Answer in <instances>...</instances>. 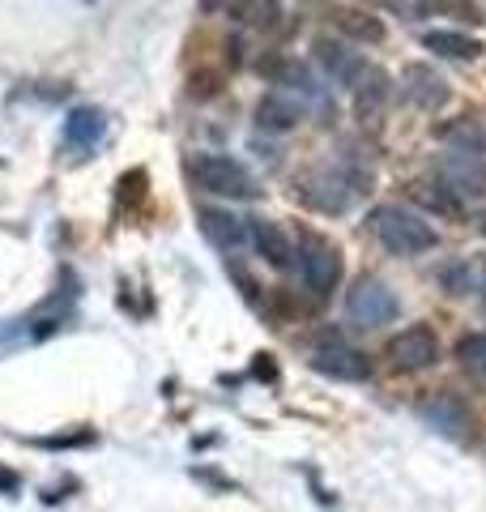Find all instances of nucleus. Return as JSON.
Returning <instances> with one entry per match:
<instances>
[{
	"label": "nucleus",
	"mask_w": 486,
	"mask_h": 512,
	"mask_svg": "<svg viewBox=\"0 0 486 512\" xmlns=\"http://www.w3.org/2000/svg\"><path fill=\"white\" fill-rule=\"evenodd\" d=\"M401 94L410 103H418L423 111H435V107L448 103V82L431 69V64H405L401 69Z\"/></svg>",
	"instance_id": "9b49d317"
},
{
	"label": "nucleus",
	"mask_w": 486,
	"mask_h": 512,
	"mask_svg": "<svg viewBox=\"0 0 486 512\" xmlns=\"http://www.w3.org/2000/svg\"><path fill=\"white\" fill-rule=\"evenodd\" d=\"M478 231H482V239H486V214H482V218H478Z\"/></svg>",
	"instance_id": "bb28decb"
},
{
	"label": "nucleus",
	"mask_w": 486,
	"mask_h": 512,
	"mask_svg": "<svg viewBox=\"0 0 486 512\" xmlns=\"http://www.w3.org/2000/svg\"><path fill=\"white\" fill-rule=\"evenodd\" d=\"M367 227L393 256H423L435 248V227L427 218L401 210V205H376L367 214Z\"/></svg>",
	"instance_id": "f257e3e1"
},
{
	"label": "nucleus",
	"mask_w": 486,
	"mask_h": 512,
	"mask_svg": "<svg viewBox=\"0 0 486 512\" xmlns=\"http://www.w3.org/2000/svg\"><path fill=\"white\" fill-rule=\"evenodd\" d=\"M103 133H107V116L99 107H73L69 120H64V137H69L73 146H81V150L99 146Z\"/></svg>",
	"instance_id": "f3484780"
},
{
	"label": "nucleus",
	"mask_w": 486,
	"mask_h": 512,
	"mask_svg": "<svg viewBox=\"0 0 486 512\" xmlns=\"http://www.w3.org/2000/svg\"><path fill=\"white\" fill-rule=\"evenodd\" d=\"M256 73L269 77L273 86H286V90L303 94V99H324V90H320V82H316V73L307 69L303 60H295V56H269V60L256 64Z\"/></svg>",
	"instance_id": "1a4fd4ad"
},
{
	"label": "nucleus",
	"mask_w": 486,
	"mask_h": 512,
	"mask_svg": "<svg viewBox=\"0 0 486 512\" xmlns=\"http://www.w3.org/2000/svg\"><path fill=\"white\" fill-rule=\"evenodd\" d=\"M295 265H299L303 286L312 291V299H329L337 291V282H342V252H337L329 239L316 235V231H303L299 235Z\"/></svg>",
	"instance_id": "7ed1b4c3"
},
{
	"label": "nucleus",
	"mask_w": 486,
	"mask_h": 512,
	"mask_svg": "<svg viewBox=\"0 0 486 512\" xmlns=\"http://www.w3.org/2000/svg\"><path fill=\"white\" fill-rule=\"evenodd\" d=\"M312 52H316L320 69L329 73L337 86H346V90L359 86V77L367 73V60H363L359 52H350V47H346L342 39H333V35H320V39L312 43Z\"/></svg>",
	"instance_id": "0eeeda50"
},
{
	"label": "nucleus",
	"mask_w": 486,
	"mask_h": 512,
	"mask_svg": "<svg viewBox=\"0 0 486 512\" xmlns=\"http://www.w3.org/2000/svg\"><path fill=\"white\" fill-rule=\"evenodd\" d=\"M384 359L393 363L397 372H423V367L440 359V338H435V329H427V325H410L388 342Z\"/></svg>",
	"instance_id": "39448f33"
},
{
	"label": "nucleus",
	"mask_w": 486,
	"mask_h": 512,
	"mask_svg": "<svg viewBox=\"0 0 486 512\" xmlns=\"http://www.w3.org/2000/svg\"><path fill=\"white\" fill-rule=\"evenodd\" d=\"M440 282H444V291L452 295V299H469V295H478L482 291V269L469 261H448L444 269H440Z\"/></svg>",
	"instance_id": "6ab92c4d"
},
{
	"label": "nucleus",
	"mask_w": 486,
	"mask_h": 512,
	"mask_svg": "<svg viewBox=\"0 0 486 512\" xmlns=\"http://www.w3.org/2000/svg\"><path fill=\"white\" fill-rule=\"evenodd\" d=\"M401 312V299L393 295V286L380 282V278H371L363 274L359 282L346 291V320L354 329H384V325H393Z\"/></svg>",
	"instance_id": "20e7f679"
},
{
	"label": "nucleus",
	"mask_w": 486,
	"mask_h": 512,
	"mask_svg": "<svg viewBox=\"0 0 486 512\" xmlns=\"http://www.w3.org/2000/svg\"><path fill=\"white\" fill-rule=\"evenodd\" d=\"M312 367L333 380H367L371 376V363L363 350L346 346L342 338H320L316 350H312Z\"/></svg>",
	"instance_id": "423d86ee"
},
{
	"label": "nucleus",
	"mask_w": 486,
	"mask_h": 512,
	"mask_svg": "<svg viewBox=\"0 0 486 512\" xmlns=\"http://www.w3.org/2000/svg\"><path fill=\"white\" fill-rule=\"evenodd\" d=\"M201 227L209 235V244H218L222 252H239L248 244V222H239L226 210H201Z\"/></svg>",
	"instance_id": "2eb2a0df"
},
{
	"label": "nucleus",
	"mask_w": 486,
	"mask_h": 512,
	"mask_svg": "<svg viewBox=\"0 0 486 512\" xmlns=\"http://www.w3.org/2000/svg\"><path fill=\"white\" fill-rule=\"evenodd\" d=\"M252 120H256V128H261V133L282 137V133H290V128L303 120V103H295L286 90H269V94H261V99H256Z\"/></svg>",
	"instance_id": "9d476101"
},
{
	"label": "nucleus",
	"mask_w": 486,
	"mask_h": 512,
	"mask_svg": "<svg viewBox=\"0 0 486 512\" xmlns=\"http://www.w3.org/2000/svg\"><path fill=\"white\" fill-rule=\"evenodd\" d=\"M427 13H444V18H457V22H482V9L474 0H423Z\"/></svg>",
	"instance_id": "b1692460"
},
{
	"label": "nucleus",
	"mask_w": 486,
	"mask_h": 512,
	"mask_svg": "<svg viewBox=\"0 0 486 512\" xmlns=\"http://www.w3.org/2000/svg\"><path fill=\"white\" fill-rule=\"evenodd\" d=\"M440 180L457 192V197H474V201H486V163L478 154H457L448 158Z\"/></svg>",
	"instance_id": "ddd939ff"
},
{
	"label": "nucleus",
	"mask_w": 486,
	"mask_h": 512,
	"mask_svg": "<svg viewBox=\"0 0 486 512\" xmlns=\"http://www.w3.org/2000/svg\"><path fill=\"white\" fill-rule=\"evenodd\" d=\"M18 487H22V478L9 466H0V495H18Z\"/></svg>",
	"instance_id": "a878e982"
},
{
	"label": "nucleus",
	"mask_w": 486,
	"mask_h": 512,
	"mask_svg": "<svg viewBox=\"0 0 486 512\" xmlns=\"http://www.w3.org/2000/svg\"><path fill=\"white\" fill-rule=\"evenodd\" d=\"M333 26H337V35H346L350 43H384V35H388L384 22L367 9H333Z\"/></svg>",
	"instance_id": "dca6fc26"
},
{
	"label": "nucleus",
	"mask_w": 486,
	"mask_h": 512,
	"mask_svg": "<svg viewBox=\"0 0 486 512\" xmlns=\"http://www.w3.org/2000/svg\"><path fill=\"white\" fill-rule=\"evenodd\" d=\"M457 363L469 376H486V333H465L457 342Z\"/></svg>",
	"instance_id": "5701e85b"
},
{
	"label": "nucleus",
	"mask_w": 486,
	"mask_h": 512,
	"mask_svg": "<svg viewBox=\"0 0 486 512\" xmlns=\"http://www.w3.org/2000/svg\"><path fill=\"white\" fill-rule=\"evenodd\" d=\"M231 13L248 30H278L282 26V0H235Z\"/></svg>",
	"instance_id": "aec40b11"
},
{
	"label": "nucleus",
	"mask_w": 486,
	"mask_h": 512,
	"mask_svg": "<svg viewBox=\"0 0 486 512\" xmlns=\"http://www.w3.org/2000/svg\"><path fill=\"white\" fill-rule=\"evenodd\" d=\"M388 73L376 69V64H367V73L359 77V86H354V99H359V111L363 116H371V111H380L388 103Z\"/></svg>",
	"instance_id": "412c9836"
},
{
	"label": "nucleus",
	"mask_w": 486,
	"mask_h": 512,
	"mask_svg": "<svg viewBox=\"0 0 486 512\" xmlns=\"http://www.w3.org/2000/svg\"><path fill=\"white\" fill-rule=\"evenodd\" d=\"M440 137H444V141H457V146H461L457 154H486V133H482V124L469 120V116L444 124Z\"/></svg>",
	"instance_id": "4be33fe9"
},
{
	"label": "nucleus",
	"mask_w": 486,
	"mask_h": 512,
	"mask_svg": "<svg viewBox=\"0 0 486 512\" xmlns=\"http://www.w3.org/2000/svg\"><path fill=\"white\" fill-rule=\"evenodd\" d=\"M418 414L435 427V431H444L448 440H465L469 436V423H474V414H469V406L461 402L457 393H435V397H427L423 406H418Z\"/></svg>",
	"instance_id": "6e6552de"
},
{
	"label": "nucleus",
	"mask_w": 486,
	"mask_h": 512,
	"mask_svg": "<svg viewBox=\"0 0 486 512\" xmlns=\"http://www.w3.org/2000/svg\"><path fill=\"white\" fill-rule=\"evenodd\" d=\"M94 440V431H69V436H52V440H35L39 448H77V444H90Z\"/></svg>",
	"instance_id": "393cba45"
},
{
	"label": "nucleus",
	"mask_w": 486,
	"mask_h": 512,
	"mask_svg": "<svg viewBox=\"0 0 486 512\" xmlns=\"http://www.w3.org/2000/svg\"><path fill=\"white\" fill-rule=\"evenodd\" d=\"M410 201H418L427 214L461 218V197L440 180V175H435V180H414V184H410Z\"/></svg>",
	"instance_id": "4468645a"
},
{
	"label": "nucleus",
	"mask_w": 486,
	"mask_h": 512,
	"mask_svg": "<svg viewBox=\"0 0 486 512\" xmlns=\"http://www.w3.org/2000/svg\"><path fill=\"white\" fill-rule=\"evenodd\" d=\"M423 47H431L435 56H448V60H478L482 56V43L469 39L465 30H427Z\"/></svg>",
	"instance_id": "a211bd4d"
},
{
	"label": "nucleus",
	"mask_w": 486,
	"mask_h": 512,
	"mask_svg": "<svg viewBox=\"0 0 486 512\" xmlns=\"http://www.w3.org/2000/svg\"><path fill=\"white\" fill-rule=\"evenodd\" d=\"M248 244L261 252L265 265H273V269H290V265H295V244H290V235L278 227V222L252 218L248 222Z\"/></svg>",
	"instance_id": "f8f14e48"
},
{
	"label": "nucleus",
	"mask_w": 486,
	"mask_h": 512,
	"mask_svg": "<svg viewBox=\"0 0 486 512\" xmlns=\"http://www.w3.org/2000/svg\"><path fill=\"white\" fill-rule=\"evenodd\" d=\"M188 180L197 184L201 192H214V197H231V201H252L261 197V188H256L252 171L235 163V158L226 154H192L188 158Z\"/></svg>",
	"instance_id": "f03ea898"
}]
</instances>
